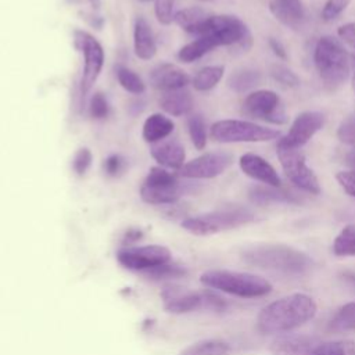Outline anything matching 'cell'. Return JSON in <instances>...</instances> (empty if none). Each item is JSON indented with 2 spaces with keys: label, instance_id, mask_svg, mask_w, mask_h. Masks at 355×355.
<instances>
[{
  "label": "cell",
  "instance_id": "16",
  "mask_svg": "<svg viewBox=\"0 0 355 355\" xmlns=\"http://www.w3.org/2000/svg\"><path fill=\"white\" fill-rule=\"evenodd\" d=\"M148 79L153 87L162 90L164 93L184 89L190 82L189 75L182 68L169 62H164L153 68Z\"/></svg>",
  "mask_w": 355,
  "mask_h": 355
},
{
  "label": "cell",
  "instance_id": "36",
  "mask_svg": "<svg viewBox=\"0 0 355 355\" xmlns=\"http://www.w3.org/2000/svg\"><path fill=\"white\" fill-rule=\"evenodd\" d=\"M349 3L351 0H326L322 8V19L330 22L338 18V15H341L347 10Z\"/></svg>",
  "mask_w": 355,
  "mask_h": 355
},
{
  "label": "cell",
  "instance_id": "43",
  "mask_svg": "<svg viewBox=\"0 0 355 355\" xmlns=\"http://www.w3.org/2000/svg\"><path fill=\"white\" fill-rule=\"evenodd\" d=\"M337 35L344 43H347L355 49V22H348V24L341 25L337 29Z\"/></svg>",
  "mask_w": 355,
  "mask_h": 355
},
{
  "label": "cell",
  "instance_id": "39",
  "mask_svg": "<svg viewBox=\"0 0 355 355\" xmlns=\"http://www.w3.org/2000/svg\"><path fill=\"white\" fill-rule=\"evenodd\" d=\"M154 11L158 22L162 25H169L175 18L173 0H155Z\"/></svg>",
  "mask_w": 355,
  "mask_h": 355
},
{
  "label": "cell",
  "instance_id": "47",
  "mask_svg": "<svg viewBox=\"0 0 355 355\" xmlns=\"http://www.w3.org/2000/svg\"><path fill=\"white\" fill-rule=\"evenodd\" d=\"M352 58H354V76H352V87H354V93H355V55H354Z\"/></svg>",
  "mask_w": 355,
  "mask_h": 355
},
{
  "label": "cell",
  "instance_id": "28",
  "mask_svg": "<svg viewBox=\"0 0 355 355\" xmlns=\"http://www.w3.org/2000/svg\"><path fill=\"white\" fill-rule=\"evenodd\" d=\"M261 82V73L255 69L241 68L234 71L227 80L229 87L236 93H245Z\"/></svg>",
  "mask_w": 355,
  "mask_h": 355
},
{
  "label": "cell",
  "instance_id": "3",
  "mask_svg": "<svg viewBox=\"0 0 355 355\" xmlns=\"http://www.w3.org/2000/svg\"><path fill=\"white\" fill-rule=\"evenodd\" d=\"M313 62L323 86L329 92L340 89L349 76V57L341 42L322 36L313 50Z\"/></svg>",
  "mask_w": 355,
  "mask_h": 355
},
{
  "label": "cell",
  "instance_id": "26",
  "mask_svg": "<svg viewBox=\"0 0 355 355\" xmlns=\"http://www.w3.org/2000/svg\"><path fill=\"white\" fill-rule=\"evenodd\" d=\"M230 345L220 338H207L186 347L180 355H229Z\"/></svg>",
  "mask_w": 355,
  "mask_h": 355
},
{
  "label": "cell",
  "instance_id": "32",
  "mask_svg": "<svg viewBox=\"0 0 355 355\" xmlns=\"http://www.w3.org/2000/svg\"><path fill=\"white\" fill-rule=\"evenodd\" d=\"M115 75H116V79H118L119 85L126 92L133 93V94H141L146 90L144 82L132 69H129V68H126L123 65H116L115 67Z\"/></svg>",
  "mask_w": 355,
  "mask_h": 355
},
{
  "label": "cell",
  "instance_id": "11",
  "mask_svg": "<svg viewBox=\"0 0 355 355\" xmlns=\"http://www.w3.org/2000/svg\"><path fill=\"white\" fill-rule=\"evenodd\" d=\"M171 251L159 244L128 245L116 252V261L129 270L146 272L155 266L171 262Z\"/></svg>",
  "mask_w": 355,
  "mask_h": 355
},
{
  "label": "cell",
  "instance_id": "31",
  "mask_svg": "<svg viewBox=\"0 0 355 355\" xmlns=\"http://www.w3.org/2000/svg\"><path fill=\"white\" fill-rule=\"evenodd\" d=\"M309 355H355V341L337 340L319 343Z\"/></svg>",
  "mask_w": 355,
  "mask_h": 355
},
{
  "label": "cell",
  "instance_id": "33",
  "mask_svg": "<svg viewBox=\"0 0 355 355\" xmlns=\"http://www.w3.org/2000/svg\"><path fill=\"white\" fill-rule=\"evenodd\" d=\"M187 128L193 146L197 150H204L207 146V126L202 116L200 114L190 115L187 119Z\"/></svg>",
  "mask_w": 355,
  "mask_h": 355
},
{
  "label": "cell",
  "instance_id": "45",
  "mask_svg": "<svg viewBox=\"0 0 355 355\" xmlns=\"http://www.w3.org/2000/svg\"><path fill=\"white\" fill-rule=\"evenodd\" d=\"M126 240H125V243H128V244H132L133 241H136V240H140V237H141V232L140 230H137V229H130L128 233H126Z\"/></svg>",
  "mask_w": 355,
  "mask_h": 355
},
{
  "label": "cell",
  "instance_id": "44",
  "mask_svg": "<svg viewBox=\"0 0 355 355\" xmlns=\"http://www.w3.org/2000/svg\"><path fill=\"white\" fill-rule=\"evenodd\" d=\"M268 43H269V47H270L272 53H273L277 58H280V60H287V50H286L284 44H283L279 39H276V37H269Z\"/></svg>",
  "mask_w": 355,
  "mask_h": 355
},
{
  "label": "cell",
  "instance_id": "49",
  "mask_svg": "<svg viewBox=\"0 0 355 355\" xmlns=\"http://www.w3.org/2000/svg\"><path fill=\"white\" fill-rule=\"evenodd\" d=\"M197 1H208V0H197Z\"/></svg>",
  "mask_w": 355,
  "mask_h": 355
},
{
  "label": "cell",
  "instance_id": "25",
  "mask_svg": "<svg viewBox=\"0 0 355 355\" xmlns=\"http://www.w3.org/2000/svg\"><path fill=\"white\" fill-rule=\"evenodd\" d=\"M215 47H219V42L214 36H211V35L198 36L197 39L187 43L186 46H183L179 50L178 58L187 64L194 62V61L200 60L201 57H204L207 53H209Z\"/></svg>",
  "mask_w": 355,
  "mask_h": 355
},
{
  "label": "cell",
  "instance_id": "18",
  "mask_svg": "<svg viewBox=\"0 0 355 355\" xmlns=\"http://www.w3.org/2000/svg\"><path fill=\"white\" fill-rule=\"evenodd\" d=\"M151 157L165 168L179 169L184 165L186 151L184 147L175 139L161 141L151 147Z\"/></svg>",
  "mask_w": 355,
  "mask_h": 355
},
{
  "label": "cell",
  "instance_id": "21",
  "mask_svg": "<svg viewBox=\"0 0 355 355\" xmlns=\"http://www.w3.org/2000/svg\"><path fill=\"white\" fill-rule=\"evenodd\" d=\"M133 47L135 54L140 60H151L157 53L155 39L151 26L143 17H137L133 26Z\"/></svg>",
  "mask_w": 355,
  "mask_h": 355
},
{
  "label": "cell",
  "instance_id": "42",
  "mask_svg": "<svg viewBox=\"0 0 355 355\" xmlns=\"http://www.w3.org/2000/svg\"><path fill=\"white\" fill-rule=\"evenodd\" d=\"M336 179L347 194L355 197V171H341L336 175Z\"/></svg>",
  "mask_w": 355,
  "mask_h": 355
},
{
  "label": "cell",
  "instance_id": "1",
  "mask_svg": "<svg viewBox=\"0 0 355 355\" xmlns=\"http://www.w3.org/2000/svg\"><path fill=\"white\" fill-rule=\"evenodd\" d=\"M316 311L318 305L308 294H288L270 302L259 312L257 327L265 334L290 331L313 319Z\"/></svg>",
  "mask_w": 355,
  "mask_h": 355
},
{
  "label": "cell",
  "instance_id": "5",
  "mask_svg": "<svg viewBox=\"0 0 355 355\" xmlns=\"http://www.w3.org/2000/svg\"><path fill=\"white\" fill-rule=\"evenodd\" d=\"M254 219L255 215L248 208L229 207L186 218L182 220V227L196 236H209L244 226Z\"/></svg>",
  "mask_w": 355,
  "mask_h": 355
},
{
  "label": "cell",
  "instance_id": "35",
  "mask_svg": "<svg viewBox=\"0 0 355 355\" xmlns=\"http://www.w3.org/2000/svg\"><path fill=\"white\" fill-rule=\"evenodd\" d=\"M270 76L279 82L280 85L286 86V87H298L300 86V78L298 75L290 69L288 67L283 65V64H272L270 69H269Z\"/></svg>",
  "mask_w": 355,
  "mask_h": 355
},
{
  "label": "cell",
  "instance_id": "6",
  "mask_svg": "<svg viewBox=\"0 0 355 355\" xmlns=\"http://www.w3.org/2000/svg\"><path fill=\"white\" fill-rule=\"evenodd\" d=\"M211 137L219 143H261L280 137V132L250 121L222 119L211 126Z\"/></svg>",
  "mask_w": 355,
  "mask_h": 355
},
{
  "label": "cell",
  "instance_id": "48",
  "mask_svg": "<svg viewBox=\"0 0 355 355\" xmlns=\"http://www.w3.org/2000/svg\"><path fill=\"white\" fill-rule=\"evenodd\" d=\"M140 1H143V3H150V1H155V0H140Z\"/></svg>",
  "mask_w": 355,
  "mask_h": 355
},
{
  "label": "cell",
  "instance_id": "37",
  "mask_svg": "<svg viewBox=\"0 0 355 355\" xmlns=\"http://www.w3.org/2000/svg\"><path fill=\"white\" fill-rule=\"evenodd\" d=\"M337 139L344 144H355V115H349L340 122Z\"/></svg>",
  "mask_w": 355,
  "mask_h": 355
},
{
  "label": "cell",
  "instance_id": "38",
  "mask_svg": "<svg viewBox=\"0 0 355 355\" xmlns=\"http://www.w3.org/2000/svg\"><path fill=\"white\" fill-rule=\"evenodd\" d=\"M89 112H90L92 118H94V119H104V118L108 116L110 105H108V101H107V98L103 93H100V92L94 93V96L90 100Z\"/></svg>",
  "mask_w": 355,
  "mask_h": 355
},
{
  "label": "cell",
  "instance_id": "17",
  "mask_svg": "<svg viewBox=\"0 0 355 355\" xmlns=\"http://www.w3.org/2000/svg\"><path fill=\"white\" fill-rule=\"evenodd\" d=\"M319 343L305 334H284L272 341L270 351L276 355H309Z\"/></svg>",
  "mask_w": 355,
  "mask_h": 355
},
{
  "label": "cell",
  "instance_id": "4",
  "mask_svg": "<svg viewBox=\"0 0 355 355\" xmlns=\"http://www.w3.org/2000/svg\"><path fill=\"white\" fill-rule=\"evenodd\" d=\"M200 282L215 291L241 298L263 297L272 291V284L254 273L227 269H211L201 275Z\"/></svg>",
  "mask_w": 355,
  "mask_h": 355
},
{
  "label": "cell",
  "instance_id": "23",
  "mask_svg": "<svg viewBox=\"0 0 355 355\" xmlns=\"http://www.w3.org/2000/svg\"><path fill=\"white\" fill-rule=\"evenodd\" d=\"M159 105L169 115L182 116L191 111L193 98L191 94L184 89L165 92L159 98Z\"/></svg>",
  "mask_w": 355,
  "mask_h": 355
},
{
  "label": "cell",
  "instance_id": "41",
  "mask_svg": "<svg viewBox=\"0 0 355 355\" xmlns=\"http://www.w3.org/2000/svg\"><path fill=\"white\" fill-rule=\"evenodd\" d=\"M103 168L108 176H118L125 168V159L118 154H112L104 159Z\"/></svg>",
  "mask_w": 355,
  "mask_h": 355
},
{
  "label": "cell",
  "instance_id": "27",
  "mask_svg": "<svg viewBox=\"0 0 355 355\" xmlns=\"http://www.w3.org/2000/svg\"><path fill=\"white\" fill-rule=\"evenodd\" d=\"M225 73V67L222 65H208L201 68L193 78L191 83L198 92H208L214 89L222 79Z\"/></svg>",
  "mask_w": 355,
  "mask_h": 355
},
{
  "label": "cell",
  "instance_id": "19",
  "mask_svg": "<svg viewBox=\"0 0 355 355\" xmlns=\"http://www.w3.org/2000/svg\"><path fill=\"white\" fill-rule=\"evenodd\" d=\"M250 200L255 204L265 205V204H300L301 197L291 190H286L280 187L272 186H254L251 187Z\"/></svg>",
  "mask_w": 355,
  "mask_h": 355
},
{
  "label": "cell",
  "instance_id": "12",
  "mask_svg": "<svg viewBox=\"0 0 355 355\" xmlns=\"http://www.w3.org/2000/svg\"><path fill=\"white\" fill-rule=\"evenodd\" d=\"M233 164V155L225 151L205 153L180 168V175L189 179H212L222 175Z\"/></svg>",
  "mask_w": 355,
  "mask_h": 355
},
{
  "label": "cell",
  "instance_id": "20",
  "mask_svg": "<svg viewBox=\"0 0 355 355\" xmlns=\"http://www.w3.org/2000/svg\"><path fill=\"white\" fill-rule=\"evenodd\" d=\"M270 12L286 26L300 28L305 18L301 0H269Z\"/></svg>",
  "mask_w": 355,
  "mask_h": 355
},
{
  "label": "cell",
  "instance_id": "15",
  "mask_svg": "<svg viewBox=\"0 0 355 355\" xmlns=\"http://www.w3.org/2000/svg\"><path fill=\"white\" fill-rule=\"evenodd\" d=\"M164 308L171 313H189L197 309H205L204 291H180L178 288H165L162 291Z\"/></svg>",
  "mask_w": 355,
  "mask_h": 355
},
{
  "label": "cell",
  "instance_id": "46",
  "mask_svg": "<svg viewBox=\"0 0 355 355\" xmlns=\"http://www.w3.org/2000/svg\"><path fill=\"white\" fill-rule=\"evenodd\" d=\"M345 164L351 168V171H355V144H354V147L347 153V155H345Z\"/></svg>",
  "mask_w": 355,
  "mask_h": 355
},
{
  "label": "cell",
  "instance_id": "8",
  "mask_svg": "<svg viewBox=\"0 0 355 355\" xmlns=\"http://www.w3.org/2000/svg\"><path fill=\"white\" fill-rule=\"evenodd\" d=\"M182 194L176 176L164 168L154 166L150 169L140 187V197L150 205L175 204Z\"/></svg>",
  "mask_w": 355,
  "mask_h": 355
},
{
  "label": "cell",
  "instance_id": "29",
  "mask_svg": "<svg viewBox=\"0 0 355 355\" xmlns=\"http://www.w3.org/2000/svg\"><path fill=\"white\" fill-rule=\"evenodd\" d=\"M330 330L336 333L355 331V301L340 306L330 320Z\"/></svg>",
  "mask_w": 355,
  "mask_h": 355
},
{
  "label": "cell",
  "instance_id": "30",
  "mask_svg": "<svg viewBox=\"0 0 355 355\" xmlns=\"http://www.w3.org/2000/svg\"><path fill=\"white\" fill-rule=\"evenodd\" d=\"M333 252L337 257H355V225H347L333 241Z\"/></svg>",
  "mask_w": 355,
  "mask_h": 355
},
{
  "label": "cell",
  "instance_id": "13",
  "mask_svg": "<svg viewBox=\"0 0 355 355\" xmlns=\"http://www.w3.org/2000/svg\"><path fill=\"white\" fill-rule=\"evenodd\" d=\"M324 116L319 111H304L295 116L287 135L282 140L295 148L305 146L323 126Z\"/></svg>",
  "mask_w": 355,
  "mask_h": 355
},
{
  "label": "cell",
  "instance_id": "7",
  "mask_svg": "<svg viewBox=\"0 0 355 355\" xmlns=\"http://www.w3.org/2000/svg\"><path fill=\"white\" fill-rule=\"evenodd\" d=\"M276 154L284 175L295 187L313 196L320 193L319 180L313 171L306 165L305 155L300 148L291 147L279 139L276 144Z\"/></svg>",
  "mask_w": 355,
  "mask_h": 355
},
{
  "label": "cell",
  "instance_id": "40",
  "mask_svg": "<svg viewBox=\"0 0 355 355\" xmlns=\"http://www.w3.org/2000/svg\"><path fill=\"white\" fill-rule=\"evenodd\" d=\"M92 161H93V155L90 153L89 148H79L75 155H73V159H72V166H73V171L78 173V175H85L90 165H92Z\"/></svg>",
  "mask_w": 355,
  "mask_h": 355
},
{
  "label": "cell",
  "instance_id": "14",
  "mask_svg": "<svg viewBox=\"0 0 355 355\" xmlns=\"http://www.w3.org/2000/svg\"><path fill=\"white\" fill-rule=\"evenodd\" d=\"M239 165L244 175L248 178L263 183L265 186H272V187H280L282 180L280 176L277 175L276 169L261 155L254 154V153H245L240 157Z\"/></svg>",
  "mask_w": 355,
  "mask_h": 355
},
{
  "label": "cell",
  "instance_id": "10",
  "mask_svg": "<svg viewBox=\"0 0 355 355\" xmlns=\"http://www.w3.org/2000/svg\"><path fill=\"white\" fill-rule=\"evenodd\" d=\"M243 114L252 119H259L273 125H283L287 122L283 103L273 90L251 92L243 103Z\"/></svg>",
  "mask_w": 355,
  "mask_h": 355
},
{
  "label": "cell",
  "instance_id": "24",
  "mask_svg": "<svg viewBox=\"0 0 355 355\" xmlns=\"http://www.w3.org/2000/svg\"><path fill=\"white\" fill-rule=\"evenodd\" d=\"M173 132V122L162 115V114H153L150 115L143 125V139L147 143H158L166 139Z\"/></svg>",
  "mask_w": 355,
  "mask_h": 355
},
{
  "label": "cell",
  "instance_id": "2",
  "mask_svg": "<svg viewBox=\"0 0 355 355\" xmlns=\"http://www.w3.org/2000/svg\"><path fill=\"white\" fill-rule=\"evenodd\" d=\"M241 259L254 268L284 275H302L312 265V259L305 252L276 243L250 245L241 251Z\"/></svg>",
  "mask_w": 355,
  "mask_h": 355
},
{
  "label": "cell",
  "instance_id": "34",
  "mask_svg": "<svg viewBox=\"0 0 355 355\" xmlns=\"http://www.w3.org/2000/svg\"><path fill=\"white\" fill-rule=\"evenodd\" d=\"M186 273L187 272H186L184 266H182L179 263H171V262H166L164 265H159V266H155L153 269L143 272V275H146L147 277L154 279V280L179 279V277H183Z\"/></svg>",
  "mask_w": 355,
  "mask_h": 355
},
{
  "label": "cell",
  "instance_id": "22",
  "mask_svg": "<svg viewBox=\"0 0 355 355\" xmlns=\"http://www.w3.org/2000/svg\"><path fill=\"white\" fill-rule=\"evenodd\" d=\"M209 17H211V14L207 12L204 8L189 7V8H183V10H179L178 12H175L173 21L183 31L198 37L202 35V31H204L205 24Z\"/></svg>",
  "mask_w": 355,
  "mask_h": 355
},
{
  "label": "cell",
  "instance_id": "9",
  "mask_svg": "<svg viewBox=\"0 0 355 355\" xmlns=\"http://www.w3.org/2000/svg\"><path fill=\"white\" fill-rule=\"evenodd\" d=\"M75 47L83 54V71L80 78V96L85 97L97 80L104 65V50L97 39L85 31H75Z\"/></svg>",
  "mask_w": 355,
  "mask_h": 355
}]
</instances>
